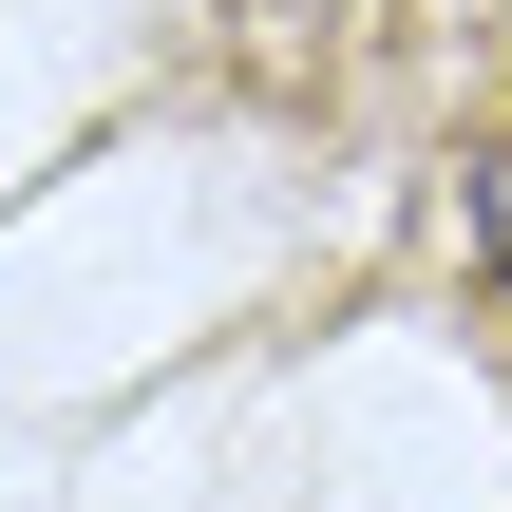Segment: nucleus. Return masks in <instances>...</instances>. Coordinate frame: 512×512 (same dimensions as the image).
Instances as JSON below:
<instances>
[{
    "label": "nucleus",
    "instance_id": "f257e3e1",
    "mask_svg": "<svg viewBox=\"0 0 512 512\" xmlns=\"http://www.w3.org/2000/svg\"><path fill=\"white\" fill-rule=\"evenodd\" d=\"M475 266L512 285V152H475Z\"/></svg>",
    "mask_w": 512,
    "mask_h": 512
}]
</instances>
